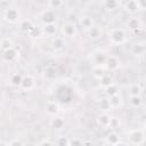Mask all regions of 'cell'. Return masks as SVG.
Instances as JSON below:
<instances>
[{
  "instance_id": "obj_15",
  "label": "cell",
  "mask_w": 146,
  "mask_h": 146,
  "mask_svg": "<svg viewBox=\"0 0 146 146\" xmlns=\"http://www.w3.org/2000/svg\"><path fill=\"white\" fill-rule=\"evenodd\" d=\"M87 33H88V38L90 39V40H98V39H100V36H102V29L99 27V26H97V25H92V26H90L88 30H87Z\"/></svg>"
},
{
  "instance_id": "obj_29",
  "label": "cell",
  "mask_w": 146,
  "mask_h": 146,
  "mask_svg": "<svg viewBox=\"0 0 146 146\" xmlns=\"http://www.w3.org/2000/svg\"><path fill=\"white\" fill-rule=\"evenodd\" d=\"M64 6V1L62 0H49L47 1V8L51 9V10H56V9H60Z\"/></svg>"
},
{
  "instance_id": "obj_2",
  "label": "cell",
  "mask_w": 146,
  "mask_h": 146,
  "mask_svg": "<svg viewBox=\"0 0 146 146\" xmlns=\"http://www.w3.org/2000/svg\"><path fill=\"white\" fill-rule=\"evenodd\" d=\"M3 19L9 24H16L21 21V11L15 6H9L3 11Z\"/></svg>"
},
{
  "instance_id": "obj_4",
  "label": "cell",
  "mask_w": 146,
  "mask_h": 146,
  "mask_svg": "<svg viewBox=\"0 0 146 146\" xmlns=\"http://www.w3.org/2000/svg\"><path fill=\"white\" fill-rule=\"evenodd\" d=\"M60 33L63 35V38H67V39H73L75 38L76 33H78V30H76V26L75 24L71 23V22H66L64 24H62L60 26Z\"/></svg>"
},
{
  "instance_id": "obj_19",
  "label": "cell",
  "mask_w": 146,
  "mask_h": 146,
  "mask_svg": "<svg viewBox=\"0 0 146 146\" xmlns=\"http://www.w3.org/2000/svg\"><path fill=\"white\" fill-rule=\"evenodd\" d=\"M18 55H19V52H18V50L15 47H13V48L3 51V58L7 62H14L18 57Z\"/></svg>"
},
{
  "instance_id": "obj_5",
  "label": "cell",
  "mask_w": 146,
  "mask_h": 146,
  "mask_svg": "<svg viewBox=\"0 0 146 146\" xmlns=\"http://www.w3.org/2000/svg\"><path fill=\"white\" fill-rule=\"evenodd\" d=\"M40 19H41L42 25L56 23V13L54 10L49 9V8L43 9L41 11V14H40Z\"/></svg>"
},
{
  "instance_id": "obj_9",
  "label": "cell",
  "mask_w": 146,
  "mask_h": 146,
  "mask_svg": "<svg viewBox=\"0 0 146 146\" xmlns=\"http://www.w3.org/2000/svg\"><path fill=\"white\" fill-rule=\"evenodd\" d=\"M111 119H112V116L107 112H102L97 116L96 121H97V124L99 127H102V128H108L110 127V123H111Z\"/></svg>"
},
{
  "instance_id": "obj_41",
  "label": "cell",
  "mask_w": 146,
  "mask_h": 146,
  "mask_svg": "<svg viewBox=\"0 0 146 146\" xmlns=\"http://www.w3.org/2000/svg\"><path fill=\"white\" fill-rule=\"evenodd\" d=\"M114 146H129V145H128L127 143H124V141H121V140H120V141H119L117 144H115Z\"/></svg>"
},
{
  "instance_id": "obj_24",
  "label": "cell",
  "mask_w": 146,
  "mask_h": 146,
  "mask_svg": "<svg viewBox=\"0 0 146 146\" xmlns=\"http://www.w3.org/2000/svg\"><path fill=\"white\" fill-rule=\"evenodd\" d=\"M98 80H99V86H100L102 88H106V87L111 86L112 83H114L113 78H112L110 74H107V73H105V74H104L103 76H100Z\"/></svg>"
},
{
  "instance_id": "obj_39",
  "label": "cell",
  "mask_w": 146,
  "mask_h": 146,
  "mask_svg": "<svg viewBox=\"0 0 146 146\" xmlns=\"http://www.w3.org/2000/svg\"><path fill=\"white\" fill-rule=\"evenodd\" d=\"M119 124H120V121L117 120V117H113V116H112L111 123H110V128H115V127L119 125Z\"/></svg>"
},
{
  "instance_id": "obj_31",
  "label": "cell",
  "mask_w": 146,
  "mask_h": 146,
  "mask_svg": "<svg viewBox=\"0 0 146 146\" xmlns=\"http://www.w3.org/2000/svg\"><path fill=\"white\" fill-rule=\"evenodd\" d=\"M56 74H57V72H56L55 67H52V66H47V67L44 68V71H43V75H44V78L48 79V80L55 79V78H56Z\"/></svg>"
},
{
  "instance_id": "obj_1",
  "label": "cell",
  "mask_w": 146,
  "mask_h": 146,
  "mask_svg": "<svg viewBox=\"0 0 146 146\" xmlns=\"http://www.w3.org/2000/svg\"><path fill=\"white\" fill-rule=\"evenodd\" d=\"M127 38H128L127 31L122 27H113L108 32V40L112 44L115 46H121L125 43Z\"/></svg>"
},
{
  "instance_id": "obj_13",
  "label": "cell",
  "mask_w": 146,
  "mask_h": 146,
  "mask_svg": "<svg viewBox=\"0 0 146 146\" xmlns=\"http://www.w3.org/2000/svg\"><path fill=\"white\" fill-rule=\"evenodd\" d=\"M145 50H146V47H145V42L144 41H140V42H136L131 46V54L136 57H139V56H143L145 54Z\"/></svg>"
},
{
  "instance_id": "obj_34",
  "label": "cell",
  "mask_w": 146,
  "mask_h": 146,
  "mask_svg": "<svg viewBox=\"0 0 146 146\" xmlns=\"http://www.w3.org/2000/svg\"><path fill=\"white\" fill-rule=\"evenodd\" d=\"M31 36H33V38H40L41 35H43L42 34V30H41V27H39V26H35L34 25V27L32 29V31L29 33Z\"/></svg>"
},
{
  "instance_id": "obj_11",
  "label": "cell",
  "mask_w": 146,
  "mask_h": 146,
  "mask_svg": "<svg viewBox=\"0 0 146 146\" xmlns=\"http://www.w3.org/2000/svg\"><path fill=\"white\" fill-rule=\"evenodd\" d=\"M106 58H107V55L103 50H98V51L94 52V55H92L95 66H104L105 62H106Z\"/></svg>"
},
{
  "instance_id": "obj_25",
  "label": "cell",
  "mask_w": 146,
  "mask_h": 146,
  "mask_svg": "<svg viewBox=\"0 0 146 146\" xmlns=\"http://www.w3.org/2000/svg\"><path fill=\"white\" fill-rule=\"evenodd\" d=\"M64 124H65L64 119H63V117H59V116H54V117L51 119V121H50L51 128H54V129H56V130L62 129V128L64 127Z\"/></svg>"
},
{
  "instance_id": "obj_28",
  "label": "cell",
  "mask_w": 146,
  "mask_h": 146,
  "mask_svg": "<svg viewBox=\"0 0 146 146\" xmlns=\"http://www.w3.org/2000/svg\"><path fill=\"white\" fill-rule=\"evenodd\" d=\"M103 6L106 10L112 11V10H115L120 6V2L116 0H105V1H103Z\"/></svg>"
},
{
  "instance_id": "obj_33",
  "label": "cell",
  "mask_w": 146,
  "mask_h": 146,
  "mask_svg": "<svg viewBox=\"0 0 146 146\" xmlns=\"http://www.w3.org/2000/svg\"><path fill=\"white\" fill-rule=\"evenodd\" d=\"M22 79H23V75H21L18 73H15L10 78V83L13 86H15V87H19L21 86V82H22Z\"/></svg>"
},
{
  "instance_id": "obj_18",
  "label": "cell",
  "mask_w": 146,
  "mask_h": 146,
  "mask_svg": "<svg viewBox=\"0 0 146 146\" xmlns=\"http://www.w3.org/2000/svg\"><path fill=\"white\" fill-rule=\"evenodd\" d=\"M33 27H34V24L32 23V21H30V19H22V21H19V31L21 32L29 34L32 31Z\"/></svg>"
},
{
  "instance_id": "obj_37",
  "label": "cell",
  "mask_w": 146,
  "mask_h": 146,
  "mask_svg": "<svg viewBox=\"0 0 146 146\" xmlns=\"http://www.w3.org/2000/svg\"><path fill=\"white\" fill-rule=\"evenodd\" d=\"M7 145H8V146H24L23 143H22L19 139H17V138H16V139H11Z\"/></svg>"
},
{
  "instance_id": "obj_32",
  "label": "cell",
  "mask_w": 146,
  "mask_h": 146,
  "mask_svg": "<svg viewBox=\"0 0 146 146\" xmlns=\"http://www.w3.org/2000/svg\"><path fill=\"white\" fill-rule=\"evenodd\" d=\"M80 24H81L82 27H84V29L88 30L90 26L94 25V21H92V18L89 17V16H83V17L80 18Z\"/></svg>"
},
{
  "instance_id": "obj_8",
  "label": "cell",
  "mask_w": 146,
  "mask_h": 146,
  "mask_svg": "<svg viewBox=\"0 0 146 146\" xmlns=\"http://www.w3.org/2000/svg\"><path fill=\"white\" fill-rule=\"evenodd\" d=\"M42 30V34L46 35V36H56V33L58 31V26L56 23H52V24H46V25H42L41 27Z\"/></svg>"
},
{
  "instance_id": "obj_20",
  "label": "cell",
  "mask_w": 146,
  "mask_h": 146,
  "mask_svg": "<svg viewBox=\"0 0 146 146\" xmlns=\"http://www.w3.org/2000/svg\"><path fill=\"white\" fill-rule=\"evenodd\" d=\"M108 98V102H110V105L112 108H117V107H121L122 104H123V100H122V97L120 94L115 95V96H112V97H107Z\"/></svg>"
},
{
  "instance_id": "obj_17",
  "label": "cell",
  "mask_w": 146,
  "mask_h": 146,
  "mask_svg": "<svg viewBox=\"0 0 146 146\" xmlns=\"http://www.w3.org/2000/svg\"><path fill=\"white\" fill-rule=\"evenodd\" d=\"M120 140H121L120 135H119L117 132H115V131H111V132H108V133L105 136V143H106L107 145H111V146H114V145L117 144Z\"/></svg>"
},
{
  "instance_id": "obj_40",
  "label": "cell",
  "mask_w": 146,
  "mask_h": 146,
  "mask_svg": "<svg viewBox=\"0 0 146 146\" xmlns=\"http://www.w3.org/2000/svg\"><path fill=\"white\" fill-rule=\"evenodd\" d=\"M38 146H54V144L50 140H48V139H43Z\"/></svg>"
},
{
  "instance_id": "obj_16",
  "label": "cell",
  "mask_w": 146,
  "mask_h": 146,
  "mask_svg": "<svg viewBox=\"0 0 146 146\" xmlns=\"http://www.w3.org/2000/svg\"><path fill=\"white\" fill-rule=\"evenodd\" d=\"M123 9H124L127 13L131 14V15H135V14H137V13L139 11L136 0H128V1H125V2L123 3Z\"/></svg>"
},
{
  "instance_id": "obj_10",
  "label": "cell",
  "mask_w": 146,
  "mask_h": 146,
  "mask_svg": "<svg viewBox=\"0 0 146 146\" xmlns=\"http://www.w3.org/2000/svg\"><path fill=\"white\" fill-rule=\"evenodd\" d=\"M50 46L55 51H60V50H63L65 48L66 42H65V39L63 36H54L51 39Z\"/></svg>"
},
{
  "instance_id": "obj_6",
  "label": "cell",
  "mask_w": 146,
  "mask_h": 146,
  "mask_svg": "<svg viewBox=\"0 0 146 146\" xmlns=\"http://www.w3.org/2000/svg\"><path fill=\"white\" fill-rule=\"evenodd\" d=\"M121 65V60L117 56L115 55H107V58H106V62H105V67L108 70V71H116Z\"/></svg>"
},
{
  "instance_id": "obj_35",
  "label": "cell",
  "mask_w": 146,
  "mask_h": 146,
  "mask_svg": "<svg viewBox=\"0 0 146 146\" xmlns=\"http://www.w3.org/2000/svg\"><path fill=\"white\" fill-rule=\"evenodd\" d=\"M92 74H94V76L95 78H97V79H99L100 76H103L104 74H105V72H104V68H103V66H95L94 67V70H92Z\"/></svg>"
},
{
  "instance_id": "obj_23",
  "label": "cell",
  "mask_w": 146,
  "mask_h": 146,
  "mask_svg": "<svg viewBox=\"0 0 146 146\" xmlns=\"http://www.w3.org/2000/svg\"><path fill=\"white\" fill-rule=\"evenodd\" d=\"M13 47H14V42H13V40L10 38L3 36V38L0 39V49L2 51H6V50H8V49H10Z\"/></svg>"
},
{
  "instance_id": "obj_22",
  "label": "cell",
  "mask_w": 146,
  "mask_h": 146,
  "mask_svg": "<svg viewBox=\"0 0 146 146\" xmlns=\"http://www.w3.org/2000/svg\"><path fill=\"white\" fill-rule=\"evenodd\" d=\"M143 97L141 96H129V105L132 108H139L143 105Z\"/></svg>"
},
{
  "instance_id": "obj_26",
  "label": "cell",
  "mask_w": 146,
  "mask_h": 146,
  "mask_svg": "<svg viewBox=\"0 0 146 146\" xmlns=\"http://www.w3.org/2000/svg\"><path fill=\"white\" fill-rule=\"evenodd\" d=\"M141 87L138 83H133L128 88V94L129 96H141Z\"/></svg>"
},
{
  "instance_id": "obj_42",
  "label": "cell",
  "mask_w": 146,
  "mask_h": 146,
  "mask_svg": "<svg viewBox=\"0 0 146 146\" xmlns=\"http://www.w3.org/2000/svg\"><path fill=\"white\" fill-rule=\"evenodd\" d=\"M5 146H8V145H5Z\"/></svg>"
},
{
  "instance_id": "obj_3",
  "label": "cell",
  "mask_w": 146,
  "mask_h": 146,
  "mask_svg": "<svg viewBox=\"0 0 146 146\" xmlns=\"http://www.w3.org/2000/svg\"><path fill=\"white\" fill-rule=\"evenodd\" d=\"M128 138H129L130 144H132L135 146L143 145L144 139H145V131H144V129H132L129 131Z\"/></svg>"
},
{
  "instance_id": "obj_30",
  "label": "cell",
  "mask_w": 146,
  "mask_h": 146,
  "mask_svg": "<svg viewBox=\"0 0 146 146\" xmlns=\"http://www.w3.org/2000/svg\"><path fill=\"white\" fill-rule=\"evenodd\" d=\"M55 146H70V138L65 135H60L55 140Z\"/></svg>"
},
{
  "instance_id": "obj_43",
  "label": "cell",
  "mask_w": 146,
  "mask_h": 146,
  "mask_svg": "<svg viewBox=\"0 0 146 146\" xmlns=\"http://www.w3.org/2000/svg\"><path fill=\"white\" fill-rule=\"evenodd\" d=\"M0 80H1V78H0Z\"/></svg>"
},
{
  "instance_id": "obj_27",
  "label": "cell",
  "mask_w": 146,
  "mask_h": 146,
  "mask_svg": "<svg viewBox=\"0 0 146 146\" xmlns=\"http://www.w3.org/2000/svg\"><path fill=\"white\" fill-rule=\"evenodd\" d=\"M97 104H98L99 110L103 111V112H108L110 110H112V107H111V105H110V102H108V98H107V97L100 98V99L98 100Z\"/></svg>"
},
{
  "instance_id": "obj_21",
  "label": "cell",
  "mask_w": 146,
  "mask_h": 146,
  "mask_svg": "<svg viewBox=\"0 0 146 146\" xmlns=\"http://www.w3.org/2000/svg\"><path fill=\"white\" fill-rule=\"evenodd\" d=\"M104 91H105V96L106 97H112V96H115V95L120 94V88H119L117 84L112 83L111 86L104 88Z\"/></svg>"
},
{
  "instance_id": "obj_12",
  "label": "cell",
  "mask_w": 146,
  "mask_h": 146,
  "mask_svg": "<svg viewBox=\"0 0 146 146\" xmlns=\"http://www.w3.org/2000/svg\"><path fill=\"white\" fill-rule=\"evenodd\" d=\"M23 90H32L34 88V79L31 74H27V75H24L23 79H22V82H21V86H19Z\"/></svg>"
},
{
  "instance_id": "obj_7",
  "label": "cell",
  "mask_w": 146,
  "mask_h": 146,
  "mask_svg": "<svg viewBox=\"0 0 146 146\" xmlns=\"http://www.w3.org/2000/svg\"><path fill=\"white\" fill-rule=\"evenodd\" d=\"M127 29L129 31L137 32V31H139V30L143 29V22L140 21V18H138L136 16H132V17H130L127 21Z\"/></svg>"
},
{
  "instance_id": "obj_36",
  "label": "cell",
  "mask_w": 146,
  "mask_h": 146,
  "mask_svg": "<svg viewBox=\"0 0 146 146\" xmlns=\"http://www.w3.org/2000/svg\"><path fill=\"white\" fill-rule=\"evenodd\" d=\"M70 146H83V141L79 137H74L70 139Z\"/></svg>"
},
{
  "instance_id": "obj_14",
  "label": "cell",
  "mask_w": 146,
  "mask_h": 146,
  "mask_svg": "<svg viewBox=\"0 0 146 146\" xmlns=\"http://www.w3.org/2000/svg\"><path fill=\"white\" fill-rule=\"evenodd\" d=\"M44 110H46V113L50 116H56L59 112V105L54 102V100H50V102H47L46 106H44Z\"/></svg>"
},
{
  "instance_id": "obj_38",
  "label": "cell",
  "mask_w": 146,
  "mask_h": 146,
  "mask_svg": "<svg viewBox=\"0 0 146 146\" xmlns=\"http://www.w3.org/2000/svg\"><path fill=\"white\" fill-rule=\"evenodd\" d=\"M136 1H137V6H138L139 11H143L146 9V1H144V0H136Z\"/></svg>"
}]
</instances>
